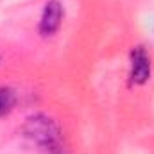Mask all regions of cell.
I'll use <instances>...</instances> for the list:
<instances>
[{
    "mask_svg": "<svg viewBox=\"0 0 154 154\" xmlns=\"http://www.w3.org/2000/svg\"><path fill=\"white\" fill-rule=\"evenodd\" d=\"M22 133L31 143L38 145L39 149H45V151L56 149L61 140V131L57 124L54 122V118L43 113H34L27 116L22 125Z\"/></svg>",
    "mask_w": 154,
    "mask_h": 154,
    "instance_id": "1",
    "label": "cell"
},
{
    "mask_svg": "<svg viewBox=\"0 0 154 154\" xmlns=\"http://www.w3.org/2000/svg\"><path fill=\"white\" fill-rule=\"evenodd\" d=\"M152 75V61L151 54L143 45H136L129 52V84L143 86Z\"/></svg>",
    "mask_w": 154,
    "mask_h": 154,
    "instance_id": "2",
    "label": "cell"
},
{
    "mask_svg": "<svg viewBox=\"0 0 154 154\" xmlns=\"http://www.w3.org/2000/svg\"><path fill=\"white\" fill-rule=\"evenodd\" d=\"M63 18H65L63 4L59 0H47L43 9H41V14H39L38 32L43 38L54 36L63 25Z\"/></svg>",
    "mask_w": 154,
    "mask_h": 154,
    "instance_id": "3",
    "label": "cell"
},
{
    "mask_svg": "<svg viewBox=\"0 0 154 154\" xmlns=\"http://www.w3.org/2000/svg\"><path fill=\"white\" fill-rule=\"evenodd\" d=\"M16 104V93L7 88V86H0V116L7 115Z\"/></svg>",
    "mask_w": 154,
    "mask_h": 154,
    "instance_id": "4",
    "label": "cell"
}]
</instances>
